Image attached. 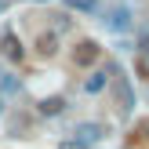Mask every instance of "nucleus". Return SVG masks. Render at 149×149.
<instances>
[{
  "label": "nucleus",
  "mask_w": 149,
  "mask_h": 149,
  "mask_svg": "<svg viewBox=\"0 0 149 149\" xmlns=\"http://www.w3.org/2000/svg\"><path fill=\"white\" fill-rule=\"evenodd\" d=\"M73 62L77 65H95L98 62V44L95 40H80L77 47H73Z\"/></svg>",
  "instance_id": "obj_1"
},
{
  "label": "nucleus",
  "mask_w": 149,
  "mask_h": 149,
  "mask_svg": "<svg viewBox=\"0 0 149 149\" xmlns=\"http://www.w3.org/2000/svg\"><path fill=\"white\" fill-rule=\"evenodd\" d=\"M4 55L11 58V62H22V55H26V47H22V40L15 33H4Z\"/></svg>",
  "instance_id": "obj_2"
},
{
  "label": "nucleus",
  "mask_w": 149,
  "mask_h": 149,
  "mask_svg": "<svg viewBox=\"0 0 149 149\" xmlns=\"http://www.w3.org/2000/svg\"><path fill=\"white\" fill-rule=\"evenodd\" d=\"M73 135H77V142H87V146H91V142L102 138V127H98V124H77Z\"/></svg>",
  "instance_id": "obj_3"
},
{
  "label": "nucleus",
  "mask_w": 149,
  "mask_h": 149,
  "mask_svg": "<svg viewBox=\"0 0 149 149\" xmlns=\"http://www.w3.org/2000/svg\"><path fill=\"white\" fill-rule=\"evenodd\" d=\"M135 69H138V77H146L149 80V44L142 51H138V58H135Z\"/></svg>",
  "instance_id": "obj_4"
},
{
  "label": "nucleus",
  "mask_w": 149,
  "mask_h": 149,
  "mask_svg": "<svg viewBox=\"0 0 149 149\" xmlns=\"http://www.w3.org/2000/svg\"><path fill=\"white\" fill-rule=\"evenodd\" d=\"M36 47H40V55H44V58H51V55L58 51V47H55V36H47V33H44L40 40H36Z\"/></svg>",
  "instance_id": "obj_5"
},
{
  "label": "nucleus",
  "mask_w": 149,
  "mask_h": 149,
  "mask_svg": "<svg viewBox=\"0 0 149 149\" xmlns=\"http://www.w3.org/2000/svg\"><path fill=\"white\" fill-rule=\"evenodd\" d=\"M65 7H69V11H95L98 0H65Z\"/></svg>",
  "instance_id": "obj_6"
},
{
  "label": "nucleus",
  "mask_w": 149,
  "mask_h": 149,
  "mask_svg": "<svg viewBox=\"0 0 149 149\" xmlns=\"http://www.w3.org/2000/svg\"><path fill=\"white\" fill-rule=\"evenodd\" d=\"M62 106H65L62 98H44L40 102V113H51V116H55V113H62Z\"/></svg>",
  "instance_id": "obj_7"
},
{
  "label": "nucleus",
  "mask_w": 149,
  "mask_h": 149,
  "mask_svg": "<svg viewBox=\"0 0 149 149\" xmlns=\"http://www.w3.org/2000/svg\"><path fill=\"white\" fill-rule=\"evenodd\" d=\"M109 26H113V29H124V26H127V11L120 7V11H116L113 18H109Z\"/></svg>",
  "instance_id": "obj_8"
},
{
  "label": "nucleus",
  "mask_w": 149,
  "mask_h": 149,
  "mask_svg": "<svg viewBox=\"0 0 149 149\" xmlns=\"http://www.w3.org/2000/svg\"><path fill=\"white\" fill-rule=\"evenodd\" d=\"M116 95H120L124 109H127V106H131V95H127V84H124V80H116Z\"/></svg>",
  "instance_id": "obj_9"
},
{
  "label": "nucleus",
  "mask_w": 149,
  "mask_h": 149,
  "mask_svg": "<svg viewBox=\"0 0 149 149\" xmlns=\"http://www.w3.org/2000/svg\"><path fill=\"white\" fill-rule=\"evenodd\" d=\"M102 84H106V77L98 73V77H91V80H87V91H102Z\"/></svg>",
  "instance_id": "obj_10"
},
{
  "label": "nucleus",
  "mask_w": 149,
  "mask_h": 149,
  "mask_svg": "<svg viewBox=\"0 0 149 149\" xmlns=\"http://www.w3.org/2000/svg\"><path fill=\"white\" fill-rule=\"evenodd\" d=\"M62 149H80V146H73V142H65V146H62Z\"/></svg>",
  "instance_id": "obj_11"
},
{
  "label": "nucleus",
  "mask_w": 149,
  "mask_h": 149,
  "mask_svg": "<svg viewBox=\"0 0 149 149\" xmlns=\"http://www.w3.org/2000/svg\"><path fill=\"white\" fill-rule=\"evenodd\" d=\"M142 131H146V135H149V120H142Z\"/></svg>",
  "instance_id": "obj_12"
}]
</instances>
